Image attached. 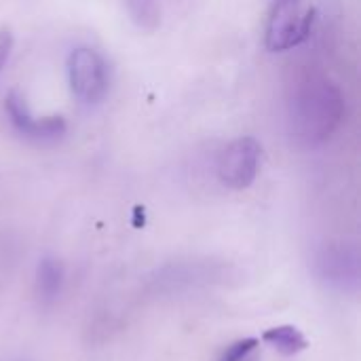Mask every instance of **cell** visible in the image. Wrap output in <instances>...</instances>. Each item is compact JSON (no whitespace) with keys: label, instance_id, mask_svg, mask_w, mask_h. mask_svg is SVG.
<instances>
[{"label":"cell","instance_id":"6da1fadb","mask_svg":"<svg viewBox=\"0 0 361 361\" xmlns=\"http://www.w3.org/2000/svg\"><path fill=\"white\" fill-rule=\"evenodd\" d=\"M345 112L343 89L324 74H307L296 80L288 102L290 133L307 148L322 146L341 129Z\"/></svg>","mask_w":361,"mask_h":361},{"label":"cell","instance_id":"7a4b0ae2","mask_svg":"<svg viewBox=\"0 0 361 361\" xmlns=\"http://www.w3.org/2000/svg\"><path fill=\"white\" fill-rule=\"evenodd\" d=\"M313 275L338 294H357L361 286V254L353 241H328L313 254Z\"/></svg>","mask_w":361,"mask_h":361},{"label":"cell","instance_id":"3957f363","mask_svg":"<svg viewBox=\"0 0 361 361\" xmlns=\"http://www.w3.org/2000/svg\"><path fill=\"white\" fill-rule=\"evenodd\" d=\"M260 159H262V146L258 140L250 135L237 137L218 157V163H216L218 180L226 188L245 190L258 178Z\"/></svg>","mask_w":361,"mask_h":361},{"label":"cell","instance_id":"277c9868","mask_svg":"<svg viewBox=\"0 0 361 361\" xmlns=\"http://www.w3.org/2000/svg\"><path fill=\"white\" fill-rule=\"evenodd\" d=\"M68 80L82 104H97L108 93V66L91 47H78L68 57Z\"/></svg>","mask_w":361,"mask_h":361},{"label":"cell","instance_id":"5b68a950","mask_svg":"<svg viewBox=\"0 0 361 361\" xmlns=\"http://www.w3.org/2000/svg\"><path fill=\"white\" fill-rule=\"evenodd\" d=\"M224 279V267L214 262H173L159 269L150 279L152 294L171 296L188 290L220 283Z\"/></svg>","mask_w":361,"mask_h":361},{"label":"cell","instance_id":"8992f818","mask_svg":"<svg viewBox=\"0 0 361 361\" xmlns=\"http://www.w3.org/2000/svg\"><path fill=\"white\" fill-rule=\"evenodd\" d=\"M315 11H302L300 4L273 6L267 25V47L271 51H288L302 44L313 27Z\"/></svg>","mask_w":361,"mask_h":361},{"label":"cell","instance_id":"52a82bcc","mask_svg":"<svg viewBox=\"0 0 361 361\" xmlns=\"http://www.w3.org/2000/svg\"><path fill=\"white\" fill-rule=\"evenodd\" d=\"M4 108H6L13 129L21 137H25L34 144H53L59 137H63V133L68 129V125L61 116H42V118L34 116L17 93L6 95Z\"/></svg>","mask_w":361,"mask_h":361},{"label":"cell","instance_id":"ba28073f","mask_svg":"<svg viewBox=\"0 0 361 361\" xmlns=\"http://www.w3.org/2000/svg\"><path fill=\"white\" fill-rule=\"evenodd\" d=\"M66 286L63 262L55 256H44L38 260L34 275V296L40 307H51L59 300Z\"/></svg>","mask_w":361,"mask_h":361},{"label":"cell","instance_id":"9c48e42d","mask_svg":"<svg viewBox=\"0 0 361 361\" xmlns=\"http://www.w3.org/2000/svg\"><path fill=\"white\" fill-rule=\"evenodd\" d=\"M262 341L267 345H271L277 353L286 355V357L298 355V353H302L309 347L307 336L296 326H277V328H271V330L264 332Z\"/></svg>","mask_w":361,"mask_h":361},{"label":"cell","instance_id":"30bf717a","mask_svg":"<svg viewBox=\"0 0 361 361\" xmlns=\"http://www.w3.org/2000/svg\"><path fill=\"white\" fill-rule=\"evenodd\" d=\"M127 13L142 30H154L161 19L159 0H125Z\"/></svg>","mask_w":361,"mask_h":361},{"label":"cell","instance_id":"8fae6325","mask_svg":"<svg viewBox=\"0 0 361 361\" xmlns=\"http://www.w3.org/2000/svg\"><path fill=\"white\" fill-rule=\"evenodd\" d=\"M258 347V338H243L233 343L231 347H226V351L222 353L220 361H245Z\"/></svg>","mask_w":361,"mask_h":361},{"label":"cell","instance_id":"7c38bea8","mask_svg":"<svg viewBox=\"0 0 361 361\" xmlns=\"http://www.w3.org/2000/svg\"><path fill=\"white\" fill-rule=\"evenodd\" d=\"M11 51H13V34L8 30H0V76L6 68Z\"/></svg>","mask_w":361,"mask_h":361},{"label":"cell","instance_id":"4fadbf2b","mask_svg":"<svg viewBox=\"0 0 361 361\" xmlns=\"http://www.w3.org/2000/svg\"><path fill=\"white\" fill-rule=\"evenodd\" d=\"M292 4H300V0H273V6H292Z\"/></svg>","mask_w":361,"mask_h":361}]
</instances>
